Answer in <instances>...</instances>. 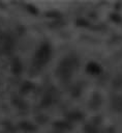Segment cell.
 I'll return each mask as SVG.
<instances>
[{"mask_svg": "<svg viewBox=\"0 0 122 133\" xmlns=\"http://www.w3.org/2000/svg\"><path fill=\"white\" fill-rule=\"evenodd\" d=\"M51 55V48L48 44H42L40 46V48L37 50V52L34 55L33 58V65L36 68H41L42 65H44Z\"/></svg>", "mask_w": 122, "mask_h": 133, "instance_id": "cell-2", "label": "cell"}, {"mask_svg": "<svg viewBox=\"0 0 122 133\" xmlns=\"http://www.w3.org/2000/svg\"><path fill=\"white\" fill-rule=\"evenodd\" d=\"M84 131L86 132V133H96L97 131H96V128L94 127V126H92V125H87L85 128H84Z\"/></svg>", "mask_w": 122, "mask_h": 133, "instance_id": "cell-8", "label": "cell"}, {"mask_svg": "<svg viewBox=\"0 0 122 133\" xmlns=\"http://www.w3.org/2000/svg\"><path fill=\"white\" fill-rule=\"evenodd\" d=\"M32 87H33V85H32L31 82H25L24 85H23V87H22V91H28Z\"/></svg>", "mask_w": 122, "mask_h": 133, "instance_id": "cell-9", "label": "cell"}, {"mask_svg": "<svg viewBox=\"0 0 122 133\" xmlns=\"http://www.w3.org/2000/svg\"><path fill=\"white\" fill-rule=\"evenodd\" d=\"M54 125H55V127L61 128V129H69L70 128V125L66 122H56Z\"/></svg>", "mask_w": 122, "mask_h": 133, "instance_id": "cell-6", "label": "cell"}, {"mask_svg": "<svg viewBox=\"0 0 122 133\" xmlns=\"http://www.w3.org/2000/svg\"><path fill=\"white\" fill-rule=\"evenodd\" d=\"M87 71L90 72V73H92V74H96V73H99L100 72V69H99V66L97 64L91 62V63H89L87 65Z\"/></svg>", "mask_w": 122, "mask_h": 133, "instance_id": "cell-5", "label": "cell"}, {"mask_svg": "<svg viewBox=\"0 0 122 133\" xmlns=\"http://www.w3.org/2000/svg\"><path fill=\"white\" fill-rule=\"evenodd\" d=\"M78 65H79V60L77 57L67 56L63 58L59 63L56 70V74L62 80H68L71 77L73 71L78 68Z\"/></svg>", "mask_w": 122, "mask_h": 133, "instance_id": "cell-1", "label": "cell"}, {"mask_svg": "<svg viewBox=\"0 0 122 133\" xmlns=\"http://www.w3.org/2000/svg\"><path fill=\"white\" fill-rule=\"evenodd\" d=\"M22 71V64L19 58H13L12 60V73L16 75H19Z\"/></svg>", "mask_w": 122, "mask_h": 133, "instance_id": "cell-3", "label": "cell"}, {"mask_svg": "<svg viewBox=\"0 0 122 133\" xmlns=\"http://www.w3.org/2000/svg\"><path fill=\"white\" fill-rule=\"evenodd\" d=\"M104 133H110V130H108L106 132H104Z\"/></svg>", "mask_w": 122, "mask_h": 133, "instance_id": "cell-10", "label": "cell"}, {"mask_svg": "<svg viewBox=\"0 0 122 133\" xmlns=\"http://www.w3.org/2000/svg\"><path fill=\"white\" fill-rule=\"evenodd\" d=\"M67 116L71 119H80L82 117V114L80 112H77V111H73V112H70L67 114Z\"/></svg>", "mask_w": 122, "mask_h": 133, "instance_id": "cell-7", "label": "cell"}, {"mask_svg": "<svg viewBox=\"0 0 122 133\" xmlns=\"http://www.w3.org/2000/svg\"><path fill=\"white\" fill-rule=\"evenodd\" d=\"M20 128L23 129V130H25V131H27V132H31V131L36 130L35 126L32 125L29 122H22V123H20Z\"/></svg>", "mask_w": 122, "mask_h": 133, "instance_id": "cell-4", "label": "cell"}]
</instances>
